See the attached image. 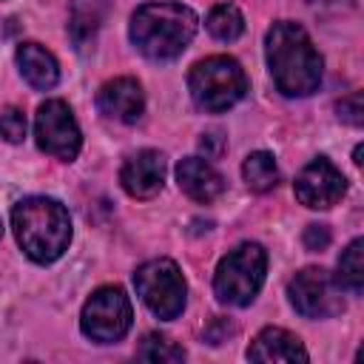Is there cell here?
<instances>
[{
  "mask_svg": "<svg viewBox=\"0 0 364 364\" xmlns=\"http://www.w3.org/2000/svg\"><path fill=\"white\" fill-rule=\"evenodd\" d=\"M267 65L276 88L284 97H307L321 82V54L316 51L310 34L290 20L276 23L264 40Z\"/></svg>",
  "mask_w": 364,
  "mask_h": 364,
  "instance_id": "6da1fadb",
  "label": "cell"
},
{
  "mask_svg": "<svg viewBox=\"0 0 364 364\" xmlns=\"http://www.w3.org/2000/svg\"><path fill=\"white\" fill-rule=\"evenodd\" d=\"M11 228L23 253L37 264L60 259L71 242L68 210L48 196H28L17 202L11 210Z\"/></svg>",
  "mask_w": 364,
  "mask_h": 364,
  "instance_id": "7a4b0ae2",
  "label": "cell"
},
{
  "mask_svg": "<svg viewBox=\"0 0 364 364\" xmlns=\"http://www.w3.org/2000/svg\"><path fill=\"white\" fill-rule=\"evenodd\" d=\"M196 14L182 3H145L131 17V43L148 60L179 57L196 34Z\"/></svg>",
  "mask_w": 364,
  "mask_h": 364,
  "instance_id": "3957f363",
  "label": "cell"
},
{
  "mask_svg": "<svg viewBox=\"0 0 364 364\" xmlns=\"http://www.w3.org/2000/svg\"><path fill=\"white\" fill-rule=\"evenodd\" d=\"M267 270V253L256 242H245L233 247L213 273V293L222 304L245 307L256 299V293L264 284Z\"/></svg>",
  "mask_w": 364,
  "mask_h": 364,
  "instance_id": "277c9868",
  "label": "cell"
},
{
  "mask_svg": "<svg viewBox=\"0 0 364 364\" xmlns=\"http://www.w3.org/2000/svg\"><path fill=\"white\" fill-rule=\"evenodd\" d=\"M188 88H191V97L199 108L219 114V111H228L230 105H236L245 97L247 80H245L242 65L233 57L213 54V57L199 60L191 68Z\"/></svg>",
  "mask_w": 364,
  "mask_h": 364,
  "instance_id": "5b68a950",
  "label": "cell"
},
{
  "mask_svg": "<svg viewBox=\"0 0 364 364\" xmlns=\"http://www.w3.org/2000/svg\"><path fill=\"white\" fill-rule=\"evenodd\" d=\"M134 284L139 299L145 301V307L156 316V318H176L185 310V279L176 267V262L171 259H151L145 264L136 267L134 273Z\"/></svg>",
  "mask_w": 364,
  "mask_h": 364,
  "instance_id": "8992f818",
  "label": "cell"
},
{
  "mask_svg": "<svg viewBox=\"0 0 364 364\" xmlns=\"http://www.w3.org/2000/svg\"><path fill=\"white\" fill-rule=\"evenodd\" d=\"M131 321H134V310H131V301H128L122 287L94 290L82 307V316H80L82 333L100 344L119 341L131 330Z\"/></svg>",
  "mask_w": 364,
  "mask_h": 364,
  "instance_id": "52a82bcc",
  "label": "cell"
},
{
  "mask_svg": "<svg viewBox=\"0 0 364 364\" xmlns=\"http://www.w3.org/2000/svg\"><path fill=\"white\" fill-rule=\"evenodd\" d=\"M290 304L304 318H330L344 310L341 284L321 267H304L287 284Z\"/></svg>",
  "mask_w": 364,
  "mask_h": 364,
  "instance_id": "ba28073f",
  "label": "cell"
},
{
  "mask_svg": "<svg viewBox=\"0 0 364 364\" xmlns=\"http://www.w3.org/2000/svg\"><path fill=\"white\" fill-rule=\"evenodd\" d=\"M34 136H37L40 151H46L57 159H65V162H71L80 154V145H82L80 125H77L71 108L63 100H46L37 108Z\"/></svg>",
  "mask_w": 364,
  "mask_h": 364,
  "instance_id": "9c48e42d",
  "label": "cell"
},
{
  "mask_svg": "<svg viewBox=\"0 0 364 364\" xmlns=\"http://www.w3.org/2000/svg\"><path fill=\"white\" fill-rule=\"evenodd\" d=\"M344 191H347V182L341 171L324 156L307 162L296 176V199L307 208H318V210L333 208L344 196Z\"/></svg>",
  "mask_w": 364,
  "mask_h": 364,
  "instance_id": "30bf717a",
  "label": "cell"
},
{
  "mask_svg": "<svg viewBox=\"0 0 364 364\" xmlns=\"http://www.w3.org/2000/svg\"><path fill=\"white\" fill-rule=\"evenodd\" d=\"M119 182H122L125 193H131L134 199L156 196L165 185V156L151 148L131 154L119 171Z\"/></svg>",
  "mask_w": 364,
  "mask_h": 364,
  "instance_id": "8fae6325",
  "label": "cell"
},
{
  "mask_svg": "<svg viewBox=\"0 0 364 364\" xmlns=\"http://www.w3.org/2000/svg\"><path fill=\"white\" fill-rule=\"evenodd\" d=\"M97 108L117 122H136L142 108H145V97H142V85L134 77H117L108 80L100 94H97Z\"/></svg>",
  "mask_w": 364,
  "mask_h": 364,
  "instance_id": "7c38bea8",
  "label": "cell"
},
{
  "mask_svg": "<svg viewBox=\"0 0 364 364\" xmlns=\"http://www.w3.org/2000/svg\"><path fill=\"white\" fill-rule=\"evenodd\" d=\"M176 182H179V191H185L193 202H202V205L219 199L222 191H225V182H222L219 171L202 156L182 159L176 165Z\"/></svg>",
  "mask_w": 364,
  "mask_h": 364,
  "instance_id": "4fadbf2b",
  "label": "cell"
},
{
  "mask_svg": "<svg viewBox=\"0 0 364 364\" xmlns=\"http://www.w3.org/2000/svg\"><path fill=\"white\" fill-rule=\"evenodd\" d=\"M247 358L250 361H307V350L301 347V341L282 330V327H264L247 347Z\"/></svg>",
  "mask_w": 364,
  "mask_h": 364,
  "instance_id": "5bb4252c",
  "label": "cell"
},
{
  "mask_svg": "<svg viewBox=\"0 0 364 364\" xmlns=\"http://www.w3.org/2000/svg\"><path fill=\"white\" fill-rule=\"evenodd\" d=\"M17 65H20V74L26 77V82L31 88L48 91L60 80V65H57L54 54L48 48H43L40 43H23V46H17Z\"/></svg>",
  "mask_w": 364,
  "mask_h": 364,
  "instance_id": "9a60e30c",
  "label": "cell"
},
{
  "mask_svg": "<svg viewBox=\"0 0 364 364\" xmlns=\"http://www.w3.org/2000/svg\"><path fill=\"white\" fill-rule=\"evenodd\" d=\"M108 3L105 0H71V17H68V34L74 46L82 51L94 43L102 20H105Z\"/></svg>",
  "mask_w": 364,
  "mask_h": 364,
  "instance_id": "2e32d148",
  "label": "cell"
},
{
  "mask_svg": "<svg viewBox=\"0 0 364 364\" xmlns=\"http://www.w3.org/2000/svg\"><path fill=\"white\" fill-rule=\"evenodd\" d=\"M242 176H245V182H247L250 191L267 193V191H273L276 182H279L276 159H273L267 151H253V154L245 159V165H242Z\"/></svg>",
  "mask_w": 364,
  "mask_h": 364,
  "instance_id": "e0dca14e",
  "label": "cell"
},
{
  "mask_svg": "<svg viewBox=\"0 0 364 364\" xmlns=\"http://www.w3.org/2000/svg\"><path fill=\"white\" fill-rule=\"evenodd\" d=\"M205 26H208V31H210L216 40L230 43V40H236V37L245 31V17H242V11H239L233 3H219V6L210 9Z\"/></svg>",
  "mask_w": 364,
  "mask_h": 364,
  "instance_id": "ac0fdd59",
  "label": "cell"
},
{
  "mask_svg": "<svg viewBox=\"0 0 364 364\" xmlns=\"http://www.w3.org/2000/svg\"><path fill=\"white\" fill-rule=\"evenodd\" d=\"M336 282L353 293H361V287H364V242L361 239H353L347 245V250L341 253Z\"/></svg>",
  "mask_w": 364,
  "mask_h": 364,
  "instance_id": "d6986e66",
  "label": "cell"
},
{
  "mask_svg": "<svg viewBox=\"0 0 364 364\" xmlns=\"http://www.w3.org/2000/svg\"><path fill=\"white\" fill-rule=\"evenodd\" d=\"M142 361H159V364H173V361H182L185 358V350L179 344H173L171 338L159 336V333H148L139 344V353H136Z\"/></svg>",
  "mask_w": 364,
  "mask_h": 364,
  "instance_id": "ffe728a7",
  "label": "cell"
},
{
  "mask_svg": "<svg viewBox=\"0 0 364 364\" xmlns=\"http://www.w3.org/2000/svg\"><path fill=\"white\" fill-rule=\"evenodd\" d=\"M0 136L6 142H23V136H26V117H23L20 108L9 105V108L0 111Z\"/></svg>",
  "mask_w": 364,
  "mask_h": 364,
  "instance_id": "44dd1931",
  "label": "cell"
},
{
  "mask_svg": "<svg viewBox=\"0 0 364 364\" xmlns=\"http://www.w3.org/2000/svg\"><path fill=\"white\" fill-rule=\"evenodd\" d=\"M338 117L344 119V122H350V125H361L364 122V100H361V94L355 91V94H350V97H344L341 102H338Z\"/></svg>",
  "mask_w": 364,
  "mask_h": 364,
  "instance_id": "7402d4cb",
  "label": "cell"
},
{
  "mask_svg": "<svg viewBox=\"0 0 364 364\" xmlns=\"http://www.w3.org/2000/svg\"><path fill=\"white\" fill-rule=\"evenodd\" d=\"M301 242H304L307 250H324L330 245V230L324 225H307Z\"/></svg>",
  "mask_w": 364,
  "mask_h": 364,
  "instance_id": "603a6c76",
  "label": "cell"
},
{
  "mask_svg": "<svg viewBox=\"0 0 364 364\" xmlns=\"http://www.w3.org/2000/svg\"><path fill=\"white\" fill-rule=\"evenodd\" d=\"M199 145H202V151H205V159H216V156L225 151V136H222L219 131H208V134H202Z\"/></svg>",
  "mask_w": 364,
  "mask_h": 364,
  "instance_id": "cb8c5ba5",
  "label": "cell"
},
{
  "mask_svg": "<svg viewBox=\"0 0 364 364\" xmlns=\"http://www.w3.org/2000/svg\"><path fill=\"white\" fill-rule=\"evenodd\" d=\"M353 162L361 165V145H355V151H353Z\"/></svg>",
  "mask_w": 364,
  "mask_h": 364,
  "instance_id": "d4e9b609",
  "label": "cell"
},
{
  "mask_svg": "<svg viewBox=\"0 0 364 364\" xmlns=\"http://www.w3.org/2000/svg\"><path fill=\"white\" fill-rule=\"evenodd\" d=\"M0 236H3V222H0Z\"/></svg>",
  "mask_w": 364,
  "mask_h": 364,
  "instance_id": "484cf974",
  "label": "cell"
}]
</instances>
